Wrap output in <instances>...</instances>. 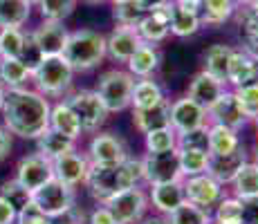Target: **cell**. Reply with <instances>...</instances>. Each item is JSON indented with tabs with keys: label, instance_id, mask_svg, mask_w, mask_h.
I'll return each instance as SVG.
<instances>
[{
	"label": "cell",
	"instance_id": "6da1fadb",
	"mask_svg": "<svg viewBox=\"0 0 258 224\" xmlns=\"http://www.w3.org/2000/svg\"><path fill=\"white\" fill-rule=\"evenodd\" d=\"M49 99L36 90H7L3 103V126L23 139H38L49 128Z\"/></svg>",
	"mask_w": 258,
	"mask_h": 224
},
{
	"label": "cell",
	"instance_id": "7a4b0ae2",
	"mask_svg": "<svg viewBox=\"0 0 258 224\" xmlns=\"http://www.w3.org/2000/svg\"><path fill=\"white\" fill-rule=\"evenodd\" d=\"M142 182V162L140 159H123L121 164H112V166H97L90 164V171L86 175V186L90 195L99 204L110 200L112 195L126 191V188L140 186Z\"/></svg>",
	"mask_w": 258,
	"mask_h": 224
},
{
	"label": "cell",
	"instance_id": "3957f363",
	"mask_svg": "<svg viewBox=\"0 0 258 224\" xmlns=\"http://www.w3.org/2000/svg\"><path fill=\"white\" fill-rule=\"evenodd\" d=\"M74 72H88L106 58V36L92 29H77L70 34L61 54Z\"/></svg>",
	"mask_w": 258,
	"mask_h": 224
},
{
	"label": "cell",
	"instance_id": "277c9868",
	"mask_svg": "<svg viewBox=\"0 0 258 224\" xmlns=\"http://www.w3.org/2000/svg\"><path fill=\"white\" fill-rule=\"evenodd\" d=\"M74 69L63 56H43L32 67V81L43 97H66L72 88Z\"/></svg>",
	"mask_w": 258,
	"mask_h": 224
},
{
	"label": "cell",
	"instance_id": "5b68a950",
	"mask_svg": "<svg viewBox=\"0 0 258 224\" xmlns=\"http://www.w3.org/2000/svg\"><path fill=\"white\" fill-rule=\"evenodd\" d=\"M133 88H135V77L131 72H126V69H108V72L101 74L94 92L99 94L101 103L110 114V112H123L126 108H131Z\"/></svg>",
	"mask_w": 258,
	"mask_h": 224
},
{
	"label": "cell",
	"instance_id": "8992f818",
	"mask_svg": "<svg viewBox=\"0 0 258 224\" xmlns=\"http://www.w3.org/2000/svg\"><path fill=\"white\" fill-rule=\"evenodd\" d=\"M63 101H66L68 106L72 108V112L77 114L83 132H94L106 123L108 110L94 90H77V92H72V94H66Z\"/></svg>",
	"mask_w": 258,
	"mask_h": 224
},
{
	"label": "cell",
	"instance_id": "52a82bcc",
	"mask_svg": "<svg viewBox=\"0 0 258 224\" xmlns=\"http://www.w3.org/2000/svg\"><path fill=\"white\" fill-rule=\"evenodd\" d=\"M32 202L41 208L43 215L47 217H58L63 213H68L77 204V193L72 186L58 182L56 177H52L47 184H43L38 191L32 193Z\"/></svg>",
	"mask_w": 258,
	"mask_h": 224
},
{
	"label": "cell",
	"instance_id": "ba28073f",
	"mask_svg": "<svg viewBox=\"0 0 258 224\" xmlns=\"http://www.w3.org/2000/svg\"><path fill=\"white\" fill-rule=\"evenodd\" d=\"M103 206L115 217V224H137L148 211V195L144 188L133 186L112 195L110 200L103 202Z\"/></svg>",
	"mask_w": 258,
	"mask_h": 224
},
{
	"label": "cell",
	"instance_id": "9c48e42d",
	"mask_svg": "<svg viewBox=\"0 0 258 224\" xmlns=\"http://www.w3.org/2000/svg\"><path fill=\"white\" fill-rule=\"evenodd\" d=\"M142 182L148 186L168 182H180V162H177V148L168 153H146L142 159Z\"/></svg>",
	"mask_w": 258,
	"mask_h": 224
},
{
	"label": "cell",
	"instance_id": "30bf717a",
	"mask_svg": "<svg viewBox=\"0 0 258 224\" xmlns=\"http://www.w3.org/2000/svg\"><path fill=\"white\" fill-rule=\"evenodd\" d=\"M70 38V32L63 23H54V21H43L29 34V43L36 49L38 56H61L66 43Z\"/></svg>",
	"mask_w": 258,
	"mask_h": 224
},
{
	"label": "cell",
	"instance_id": "8fae6325",
	"mask_svg": "<svg viewBox=\"0 0 258 224\" xmlns=\"http://www.w3.org/2000/svg\"><path fill=\"white\" fill-rule=\"evenodd\" d=\"M86 157L97 166H112V164H121L123 159H128V146L115 132H99L92 137Z\"/></svg>",
	"mask_w": 258,
	"mask_h": 224
},
{
	"label": "cell",
	"instance_id": "7c38bea8",
	"mask_svg": "<svg viewBox=\"0 0 258 224\" xmlns=\"http://www.w3.org/2000/svg\"><path fill=\"white\" fill-rule=\"evenodd\" d=\"M182 184H184L186 202L196 204V206H200V208H207V211H211V208L225 197V186L218 184L216 179L211 175H207V173L182 179Z\"/></svg>",
	"mask_w": 258,
	"mask_h": 224
},
{
	"label": "cell",
	"instance_id": "4fadbf2b",
	"mask_svg": "<svg viewBox=\"0 0 258 224\" xmlns=\"http://www.w3.org/2000/svg\"><path fill=\"white\" fill-rule=\"evenodd\" d=\"M52 177H54L52 162H49L47 157L34 153V155H27L18 162L16 177L14 179H16L27 193H34V191H38L43 184H47Z\"/></svg>",
	"mask_w": 258,
	"mask_h": 224
},
{
	"label": "cell",
	"instance_id": "5bb4252c",
	"mask_svg": "<svg viewBox=\"0 0 258 224\" xmlns=\"http://www.w3.org/2000/svg\"><path fill=\"white\" fill-rule=\"evenodd\" d=\"M207 121L209 123H216V126H225V128H231V130H240V128L247 126V114L242 110V106L238 103L236 94L225 90L220 99L207 110Z\"/></svg>",
	"mask_w": 258,
	"mask_h": 224
},
{
	"label": "cell",
	"instance_id": "9a60e30c",
	"mask_svg": "<svg viewBox=\"0 0 258 224\" xmlns=\"http://www.w3.org/2000/svg\"><path fill=\"white\" fill-rule=\"evenodd\" d=\"M202 126H209L207 121V110L198 106L193 99L182 97L171 103V128L177 134H184L191 130H198Z\"/></svg>",
	"mask_w": 258,
	"mask_h": 224
},
{
	"label": "cell",
	"instance_id": "2e32d148",
	"mask_svg": "<svg viewBox=\"0 0 258 224\" xmlns=\"http://www.w3.org/2000/svg\"><path fill=\"white\" fill-rule=\"evenodd\" d=\"M52 166H54V177L74 188L86 182V175L90 171V159L86 155H81L79 151H70L66 155L54 159Z\"/></svg>",
	"mask_w": 258,
	"mask_h": 224
},
{
	"label": "cell",
	"instance_id": "e0dca14e",
	"mask_svg": "<svg viewBox=\"0 0 258 224\" xmlns=\"http://www.w3.org/2000/svg\"><path fill=\"white\" fill-rule=\"evenodd\" d=\"M247 164V153L245 146H238L234 153L227 155H209V166H207V175H211L218 184H231L236 175L242 171V166Z\"/></svg>",
	"mask_w": 258,
	"mask_h": 224
},
{
	"label": "cell",
	"instance_id": "ac0fdd59",
	"mask_svg": "<svg viewBox=\"0 0 258 224\" xmlns=\"http://www.w3.org/2000/svg\"><path fill=\"white\" fill-rule=\"evenodd\" d=\"M142 45V38L135 27H117L106 38V56H110L115 63H128V58L135 54V49Z\"/></svg>",
	"mask_w": 258,
	"mask_h": 224
},
{
	"label": "cell",
	"instance_id": "d6986e66",
	"mask_svg": "<svg viewBox=\"0 0 258 224\" xmlns=\"http://www.w3.org/2000/svg\"><path fill=\"white\" fill-rule=\"evenodd\" d=\"M225 90H227V83L218 81V79H213L211 74H207L205 69H202L200 74H196V77H193L186 97L193 99V101H196L198 106H202L205 110H209L213 103H216L218 99L225 94Z\"/></svg>",
	"mask_w": 258,
	"mask_h": 224
},
{
	"label": "cell",
	"instance_id": "ffe728a7",
	"mask_svg": "<svg viewBox=\"0 0 258 224\" xmlns=\"http://www.w3.org/2000/svg\"><path fill=\"white\" fill-rule=\"evenodd\" d=\"M258 81V58L247 54L245 49H234L229 61V69H227V83L236 88L249 86V83Z\"/></svg>",
	"mask_w": 258,
	"mask_h": 224
},
{
	"label": "cell",
	"instance_id": "44dd1931",
	"mask_svg": "<svg viewBox=\"0 0 258 224\" xmlns=\"http://www.w3.org/2000/svg\"><path fill=\"white\" fill-rule=\"evenodd\" d=\"M173 5V3H171ZM171 5L166 7L157 9L153 14H146L140 23H137V34H140L142 43H148V45H155V43H162L164 38L171 34L168 29V18H171Z\"/></svg>",
	"mask_w": 258,
	"mask_h": 224
},
{
	"label": "cell",
	"instance_id": "7402d4cb",
	"mask_svg": "<svg viewBox=\"0 0 258 224\" xmlns=\"http://www.w3.org/2000/svg\"><path fill=\"white\" fill-rule=\"evenodd\" d=\"M133 126L142 134H148L153 130L171 126V101L164 99L162 103H157V106H153V108L133 110Z\"/></svg>",
	"mask_w": 258,
	"mask_h": 224
},
{
	"label": "cell",
	"instance_id": "603a6c76",
	"mask_svg": "<svg viewBox=\"0 0 258 224\" xmlns=\"http://www.w3.org/2000/svg\"><path fill=\"white\" fill-rule=\"evenodd\" d=\"M148 202L157 208V213H160V215H168L171 211H175L180 204L186 202L184 184H182V179H180V182H168V184H157V186H151Z\"/></svg>",
	"mask_w": 258,
	"mask_h": 224
},
{
	"label": "cell",
	"instance_id": "cb8c5ba5",
	"mask_svg": "<svg viewBox=\"0 0 258 224\" xmlns=\"http://www.w3.org/2000/svg\"><path fill=\"white\" fill-rule=\"evenodd\" d=\"M160 52L155 49V45H148V43H142L140 47L135 49L131 58H128V72L137 79H151L155 74V69L160 67Z\"/></svg>",
	"mask_w": 258,
	"mask_h": 224
},
{
	"label": "cell",
	"instance_id": "d4e9b609",
	"mask_svg": "<svg viewBox=\"0 0 258 224\" xmlns=\"http://www.w3.org/2000/svg\"><path fill=\"white\" fill-rule=\"evenodd\" d=\"M49 128L61 132V134H66V137L72 139V141H77V139L83 134L77 114L72 112V108L68 106L66 101H58L52 106V110H49Z\"/></svg>",
	"mask_w": 258,
	"mask_h": 224
},
{
	"label": "cell",
	"instance_id": "484cf974",
	"mask_svg": "<svg viewBox=\"0 0 258 224\" xmlns=\"http://www.w3.org/2000/svg\"><path fill=\"white\" fill-rule=\"evenodd\" d=\"M200 27H202L200 14L188 12V9L180 7V5H175V0H173V5H171V18H168V29H171L173 36L188 38V36H193V34L200 32Z\"/></svg>",
	"mask_w": 258,
	"mask_h": 224
},
{
	"label": "cell",
	"instance_id": "4316f807",
	"mask_svg": "<svg viewBox=\"0 0 258 224\" xmlns=\"http://www.w3.org/2000/svg\"><path fill=\"white\" fill-rule=\"evenodd\" d=\"M164 99V90L157 81H153V77L140 79V81H135V88H133L131 106L133 110H144V108H153L157 103H162Z\"/></svg>",
	"mask_w": 258,
	"mask_h": 224
},
{
	"label": "cell",
	"instance_id": "83f0119b",
	"mask_svg": "<svg viewBox=\"0 0 258 224\" xmlns=\"http://www.w3.org/2000/svg\"><path fill=\"white\" fill-rule=\"evenodd\" d=\"M32 79V67L21 58H0V83L7 90L25 88Z\"/></svg>",
	"mask_w": 258,
	"mask_h": 224
},
{
	"label": "cell",
	"instance_id": "f1b7e54d",
	"mask_svg": "<svg viewBox=\"0 0 258 224\" xmlns=\"http://www.w3.org/2000/svg\"><path fill=\"white\" fill-rule=\"evenodd\" d=\"M231 54H234V47H229V45H211L205 54V72L218 81L227 83V69H229Z\"/></svg>",
	"mask_w": 258,
	"mask_h": 224
},
{
	"label": "cell",
	"instance_id": "f546056e",
	"mask_svg": "<svg viewBox=\"0 0 258 224\" xmlns=\"http://www.w3.org/2000/svg\"><path fill=\"white\" fill-rule=\"evenodd\" d=\"M36 146H38V155L47 157L49 162H54L56 157L66 155V153H70V151H77L72 139H68L66 134L52 130V128H47V130L36 139Z\"/></svg>",
	"mask_w": 258,
	"mask_h": 224
},
{
	"label": "cell",
	"instance_id": "4dcf8cb0",
	"mask_svg": "<svg viewBox=\"0 0 258 224\" xmlns=\"http://www.w3.org/2000/svg\"><path fill=\"white\" fill-rule=\"evenodd\" d=\"M29 36L18 27L0 29V58H23L27 52Z\"/></svg>",
	"mask_w": 258,
	"mask_h": 224
},
{
	"label": "cell",
	"instance_id": "1f68e13d",
	"mask_svg": "<svg viewBox=\"0 0 258 224\" xmlns=\"http://www.w3.org/2000/svg\"><path fill=\"white\" fill-rule=\"evenodd\" d=\"M32 16V5L27 0H0V29L18 27L21 29Z\"/></svg>",
	"mask_w": 258,
	"mask_h": 224
},
{
	"label": "cell",
	"instance_id": "d6a6232c",
	"mask_svg": "<svg viewBox=\"0 0 258 224\" xmlns=\"http://www.w3.org/2000/svg\"><path fill=\"white\" fill-rule=\"evenodd\" d=\"M236 12L234 0H202L200 9V23L209 25V27H218V25L227 23Z\"/></svg>",
	"mask_w": 258,
	"mask_h": 224
},
{
	"label": "cell",
	"instance_id": "836d02e7",
	"mask_svg": "<svg viewBox=\"0 0 258 224\" xmlns=\"http://www.w3.org/2000/svg\"><path fill=\"white\" fill-rule=\"evenodd\" d=\"M238 146L242 143L236 130L209 123V155H227V153H234Z\"/></svg>",
	"mask_w": 258,
	"mask_h": 224
},
{
	"label": "cell",
	"instance_id": "e575fe53",
	"mask_svg": "<svg viewBox=\"0 0 258 224\" xmlns=\"http://www.w3.org/2000/svg\"><path fill=\"white\" fill-rule=\"evenodd\" d=\"M238 23H240V38L245 52L258 58V7H242Z\"/></svg>",
	"mask_w": 258,
	"mask_h": 224
},
{
	"label": "cell",
	"instance_id": "d590c367",
	"mask_svg": "<svg viewBox=\"0 0 258 224\" xmlns=\"http://www.w3.org/2000/svg\"><path fill=\"white\" fill-rule=\"evenodd\" d=\"M234 186V197L238 200H249V197H258V166L254 162H247L242 171L236 175L231 182Z\"/></svg>",
	"mask_w": 258,
	"mask_h": 224
},
{
	"label": "cell",
	"instance_id": "8d00e7d4",
	"mask_svg": "<svg viewBox=\"0 0 258 224\" xmlns=\"http://www.w3.org/2000/svg\"><path fill=\"white\" fill-rule=\"evenodd\" d=\"M177 162H180L182 179L196 177V175L207 173V166H209V153L191 151V148H177Z\"/></svg>",
	"mask_w": 258,
	"mask_h": 224
},
{
	"label": "cell",
	"instance_id": "74e56055",
	"mask_svg": "<svg viewBox=\"0 0 258 224\" xmlns=\"http://www.w3.org/2000/svg\"><path fill=\"white\" fill-rule=\"evenodd\" d=\"M166 217V224H211V211L200 208L191 202H184L171 211Z\"/></svg>",
	"mask_w": 258,
	"mask_h": 224
},
{
	"label": "cell",
	"instance_id": "f35d334b",
	"mask_svg": "<svg viewBox=\"0 0 258 224\" xmlns=\"http://www.w3.org/2000/svg\"><path fill=\"white\" fill-rule=\"evenodd\" d=\"M211 213V224H242V202L238 197H222Z\"/></svg>",
	"mask_w": 258,
	"mask_h": 224
},
{
	"label": "cell",
	"instance_id": "ab89813d",
	"mask_svg": "<svg viewBox=\"0 0 258 224\" xmlns=\"http://www.w3.org/2000/svg\"><path fill=\"white\" fill-rule=\"evenodd\" d=\"M146 137V151L148 153H168L177 148V132L171 126L160 128V130H153Z\"/></svg>",
	"mask_w": 258,
	"mask_h": 224
},
{
	"label": "cell",
	"instance_id": "60d3db41",
	"mask_svg": "<svg viewBox=\"0 0 258 224\" xmlns=\"http://www.w3.org/2000/svg\"><path fill=\"white\" fill-rule=\"evenodd\" d=\"M41 16L43 21H54V23H63L68 16H72L77 0H41Z\"/></svg>",
	"mask_w": 258,
	"mask_h": 224
},
{
	"label": "cell",
	"instance_id": "b9f144b4",
	"mask_svg": "<svg viewBox=\"0 0 258 224\" xmlns=\"http://www.w3.org/2000/svg\"><path fill=\"white\" fill-rule=\"evenodd\" d=\"M119 27H137V23L142 21L146 14L140 7L137 0H126V3H115V12H112Z\"/></svg>",
	"mask_w": 258,
	"mask_h": 224
},
{
	"label": "cell",
	"instance_id": "7bdbcfd3",
	"mask_svg": "<svg viewBox=\"0 0 258 224\" xmlns=\"http://www.w3.org/2000/svg\"><path fill=\"white\" fill-rule=\"evenodd\" d=\"M177 148H191V151L209 153V126H202L198 130L177 134Z\"/></svg>",
	"mask_w": 258,
	"mask_h": 224
},
{
	"label": "cell",
	"instance_id": "ee69618b",
	"mask_svg": "<svg viewBox=\"0 0 258 224\" xmlns=\"http://www.w3.org/2000/svg\"><path fill=\"white\" fill-rule=\"evenodd\" d=\"M238 103L242 106L247 119H256L258 117V81L256 83H249V86H242V88H236L234 90Z\"/></svg>",
	"mask_w": 258,
	"mask_h": 224
},
{
	"label": "cell",
	"instance_id": "f6af8a7d",
	"mask_svg": "<svg viewBox=\"0 0 258 224\" xmlns=\"http://www.w3.org/2000/svg\"><path fill=\"white\" fill-rule=\"evenodd\" d=\"M0 195L5 197V200H9L16 206V211L23 206V204H27L32 200V193H27L21 184L16 182V179H9V182H3V186H0Z\"/></svg>",
	"mask_w": 258,
	"mask_h": 224
},
{
	"label": "cell",
	"instance_id": "bcb514c9",
	"mask_svg": "<svg viewBox=\"0 0 258 224\" xmlns=\"http://www.w3.org/2000/svg\"><path fill=\"white\" fill-rule=\"evenodd\" d=\"M242 202V224H258V197H249Z\"/></svg>",
	"mask_w": 258,
	"mask_h": 224
},
{
	"label": "cell",
	"instance_id": "7dc6e473",
	"mask_svg": "<svg viewBox=\"0 0 258 224\" xmlns=\"http://www.w3.org/2000/svg\"><path fill=\"white\" fill-rule=\"evenodd\" d=\"M16 206L0 195V224H16Z\"/></svg>",
	"mask_w": 258,
	"mask_h": 224
},
{
	"label": "cell",
	"instance_id": "c3c4849f",
	"mask_svg": "<svg viewBox=\"0 0 258 224\" xmlns=\"http://www.w3.org/2000/svg\"><path fill=\"white\" fill-rule=\"evenodd\" d=\"M88 224H115V217L110 215V211H108L103 204H99V206L90 213V222Z\"/></svg>",
	"mask_w": 258,
	"mask_h": 224
},
{
	"label": "cell",
	"instance_id": "681fc988",
	"mask_svg": "<svg viewBox=\"0 0 258 224\" xmlns=\"http://www.w3.org/2000/svg\"><path fill=\"white\" fill-rule=\"evenodd\" d=\"M52 224H83V213L74 206L68 213H63V215L52 217Z\"/></svg>",
	"mask_w": 258,
	"mask_h": 224
},
{
	"label": "cell",
	"instance_id": "f907efd6",
	"mask_svg": "<svg viewBox=\"0 0 258 224\" xmlns=\"http://www.w3.org/2000/svg\"><path fill=\"white\" fill-rule=\"evenodd\" d=\"M12 132L7 130L5 126H0V162H5V159L9 157V153H12Z\"/></svg>",
	"mask_w": 258,
	"mask_h": 224
},
{
	"label": "cell",
	"instance_id": "816d5d0a",
	"mask_svg": "<svg viewBox=\"0 0 258 224\" xmlns=\"http://www.w3.org/2000/svg\"><path fill=\"white\" fill-rule=\"evenodd\" d=\"M137 3H140V7L144 9V14H153V12H157V9L171 5L173 0H137Z\"/></svg>",
	"mask_w": 258,
	"mask_h": 224
},
{
	"label": "cell",
	"instance_id": "f5cc1de1",
	"mask_svg": "<svg viewBox=\"0 0 258 224\" xmlns=\"http://www.w3.org/2000/svg\"><path fill=\"white\" fill-rule=\"evenodd\" d=\"M137 224H166V217L164 215H148V217L144 215Z\"/></svg>",
	"mask_w": 258,
	"mask_h": 224
},
{
	"label": "cell",
	"instance_id": "db71d44e",
	"mask_svg": "<svg viewBox=\"0 0 258 224\" xmlns=\"http://www.w3.org/2000/svg\"><path fill=\"white\" fill-rule=\"evenodd\" d=\"M25 224H52V217L43 215V213H38V215H34L32 220H27Z\"/></svg>",
	"mask_w": 258,
	"mask_h": 224
},
{
	"label": "cell",
	"instance_id": "11a10c76",
	"mask_svg": "<svg viewBox=\"0 0 258 224\" xmlns=\"http://www.w3.org/2000/svg\"><path fill=\"white\" fill-rule=\"evenodd\" d=\"M5 94H7V88L0 83V110H3V103H5Z\"/></svg>",
	"mask_w": 258,
	"mask_h": 224
},
{
	"label": "cell",
	"instance_id": "9f6ffc18",
	"mask_svg": "<svg viewBox=\"0 0 258 224\" xmlns=\"http://www.w3.org/2000/svg\"><path fill=\"white\" fill-rule=\"evenodd\" d=\"M234 5H238V7H247V5H249V0H234Z\"/></svg>",
	"mask_w": 258,
	"mask_h": 224
},
{
	"label": "cell",
	"instance_id": "6f0895ef",
	"mask_svg": "<svg viewBox=\"0 0 258 224\" xmlns=\"http://www.w3.org/2000/svg\"><path fill=\"white\" fill-rule=\"evenodd\" d=\"M86 3H90V5H101V3H106V0H86Z\"/></svg>",
	"mask_w": 258,
	"mask_h": 224
},
{
	"label": "cell",
	"instance_id": "680465c9",
	"mask_svg": "<svg viewBox=\"0 0 258 224\" xmlns=\"http://www.w3.org/2000/svg\"><path fill=\"white\" fill-rule=\"evenodd\" d=\"M247 7H258V0H249V5Z\"/></svg>",
	"mask_w": 258,
	"mask_h": 224
},
{
	"label": "cell",
	"instance_id": "91938a15",
	"mask_svg": "<svg viewBox=\"0 0 258 224\" xmlns=\"http://www.w3.org/2000/svg\"><path fill=\"white\" fill-rule=\"evenodd\" d=\"M27 3H29V5H38V3H41V0H27Z\"/></svg>",
	"mask_w": 258,
	"mask_h": 224
},
{
	"label": "cell",
	"instance_id": "94428289",
	"mask_svg": "<svg viewBox=\"0 0 258 224\" xmlns=\"http://www.w3.org/2000/svg\"><path fill=\"white\" fill-rule=\"evenodd\" d=\"M254 164L258 166V146H256V159H254Z\"/></svg>",
	"mask_w": 258,
	"mask_h": 224
},
{
	"label": "cell",
	"instance_id": "6125c7cd",
	"mask_svg": "<svg viewBox=\"0 0 258 224\" xmlns=\"http://www.w3.org/2000/svg\"><path fill=\"white\" fill-rule=\"evenodd\" d=\"M115 3H126V0H112V5H115Z\"/></svg>",
	"mask_w": 258,
	"mask_h": 224
},
{
	"label": "cell",
	"instance_id": "be15d7a7",
	"mask_svg": "<svg viewBox=\"0 0 258 224\" xmlns=\"http://www.w3.org/2000/svg\"><path fill=\"white\" fill-rule=\"evenodd\" d=\"M254 123H256V130H258V117H256V119H254Z\"/></svg>",
	"mask_w": 258,
	"mask_h": 224
}]
</instances>
